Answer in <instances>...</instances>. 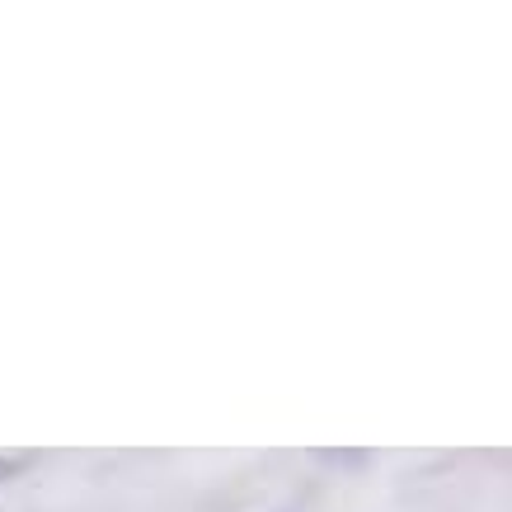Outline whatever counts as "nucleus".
I'll return each mask as SVG.
<instances>
[{
	"instance_id": "1",
	"label": "nucleus",
	"mask_w": 512,
	"mask_h": 512,
	"mask_svg": "<svg viewBox=\"0 0 512 512\" xmlns=\"http://www.w3.org/2000/svg\"><path fill=\"white\" fill-rule=\"evenodd\" d=\"M29 466H33V456H29V451H0V484L19 480V475H24Z\"/></svg>"
},
{
	"instance_id": "2",
	"label": "nucleus",
	"mask_w": 512,
	"mask_h": 512,
	"mask_svg": "<svg viewBox=\"0 0 512 512\" xmlns=\"http://www.w3.org/2000/svg\"><path fill=\"white\" fill-rule=\"evenodd\" d=\"M320 461H329V466H334V461H339V466H367L372 456H367V451H320Z\"/></svg>"
}]
</instances>
